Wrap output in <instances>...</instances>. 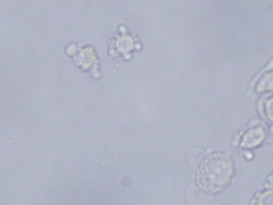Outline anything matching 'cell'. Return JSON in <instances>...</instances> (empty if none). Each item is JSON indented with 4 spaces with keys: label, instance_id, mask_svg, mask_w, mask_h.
I'll return each instance as SVG.
<instances>
[{
    "label": "cell",
    "instance_id": "cell-1",
    "mask_svg": "<svg viewBox=\"0 0 273 205\" xmlns=\"http://www.w3.org/2000/svg\"><path fill=\"white\" fill-rule=\"evenodd\" d=\"M234 176V166L231 157L225 154H213L203 161L197 170V183L205 192L218 194L229 187Z\"/></svg>",
    "mask_w": 273,
    "mask_h": 205
},
{
    "label": "cell",
    "instance_id": "cell-2",
    "mask_svg": "<svg viewBox=\"0 0 273 205\" xmlns=\"http://www.w3.org/2000/svg\"><path fill=\"white\" fill-rule=\"evenodd\" d=\"M76 65H80L81 69H91L92 65H96V52L94 48L87 46L80 52V56H76Z\"/></svg>",
    "mask_w": 273,
    "mask_h": 205
},
{
    "label": "cell",
    "instance_id": "cell-3",
    "mask_svg": "<svg viewBox=\"0 0 273 205\" xmlns=\"http://www.w3.org/2000/svg\"><path fill=\"white\" fill-rule=\"evenodd\" d=\"M264 128H257V129H251L249 133H246L242 141V146L244 148H253V146H258V144L264 141Z\"/></svg>",
    "mask_w": 273,
    "mask_h": 205
},
{
    "label": "cell",
    "instance_id": "cell-4",
    "mask_svg": "<svg viewBox=\"0 0 273 205\" xmlns=\"http://www.w3.org/2000/svg\"><path fill=\"white\" fill-rule=\"evenodd\" d=\"M253 205H273V190L269 192H262V194H258L255 198Z\"/></svg>",
    "mask_w": 273,
    "mask_h": 205
},
{
    "label": "cell",
    "instance_id": "cell-5",
    "mask_svg": "<svg viewBox=\"0 0 273 205\" xmlns=\"http://www.w3.org/2000/svg\"><path fill=\"white\" fill-rule=\"evenodd\" d=\"M268 89H273V72L271 74H266L262 78V82L257 85V91H268Z\"/></svg>",
    "mask_w": 273,
    "mask_h": 205
},
{
    "label": "cell",
    "instance_id": "cell-6",
    "mask_svg": "<svg viewBox=\"0 0 273 205\" xmlns=\"http://www.w3.org/2000/svg\"><path fill=\"white\" fill-rule=\"evenodd\" d=\"M131 46H136V48H139V45H135V41H133L131 37H124V39H120V41H118V48H120L122 52H126V57H129V54H127V48H131Z\"/></svg>",
    "mask_w": 273,
    "mask_h": 205
},
{
    "label": "cell",
    "instance_id": "cell-7",
    "mask_svg": "<svg viewBox=\"0 0 273 205\" xmlns=\"http://www.w3.org/2000/svg\"><path fill=\"white\" fill-rule=\"evenodd\" d=\"M266 113H268V118L273 120V98L266 102Z\"/></svg>",
    "mask_w": 273,
    "mask_h": 205
},
{
    "label": "cell",
    "instance_id": "cell-8",
    "mask_svg": "<svg viewBox=\"0 0 273 205\" xmlns=\"http://www.w3.org/2000/svg\"><path fill=\"white\" fill-rule=\"evenodd\" d=\"M74 52H76V45H71L69 48H66V54H71V56L74 54Z\"/></svg>",
    "mask_w": 273,
    "mask_h": 205
}]
</instances>
